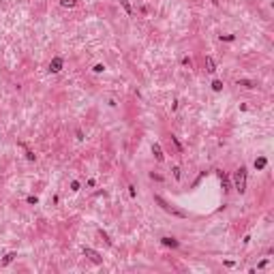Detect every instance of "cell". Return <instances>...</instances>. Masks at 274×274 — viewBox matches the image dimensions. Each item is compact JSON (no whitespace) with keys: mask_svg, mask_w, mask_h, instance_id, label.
<instances>
[{"mask_svg":"<svg viewBox=\"0 0 274 274\" xmlns=\"http://www.w3.org/2000/svg\"><path fill=\"white\" fill-rule=\"evenodd\" d=\"M20 146L26 150V159H28V161H34V159H36V154H34V152H32V150H30V148H28V146H26L24 141H20Z\"/></svg>","mask_w":274,"mask_h":274,"instance_id":"7","label":"cell"},{"mask_svg":"<svg viewBox=\"0 0 274 274\" xmlns=\"http://www.w3.org/2000/svg\"><path fill=\"white\" fill-rule=\"evenodd\" d=\"M120 4H122L124 11H126V15H133V7L129 4V0H120Z\"/></svg>","mask_w":274,"mask_h":274,"instance_id":"9","label":"cell"},{"mask_svg":"<svg viewBox=\"0 0 274 274\" xmlns=\"http://www.w3.org/2000/svg\"><path fill=\"white\" fill-rule=\"evenodd\" d=\"M233 184H236V191H238V193H244L246 191V167H240L233 173Z\"/></svg>","mask_w":274,"mask_h":274,"instance_id":"2","label":"cell"},{"mask_svg":"<svg viewBox=\"0 0 274 274\" xmlns=\"http://www.w3.org/2000/svg\"><path fill=\"white\" fill-rule=\"evenodd\" d=\"M26 202H28V204H34V206H36V204H39V197H34V195H30L28 199H26Z\"/></svg>","mask_w":274,"mask_h":274,"instance_id":"16","label":"cell"},{"mask_svg":"<svg viewBox=\"0 0 274 274\" xmlns=\"http://www.w3.org/2000/svg\"><path fill=\"white\" fill-rule=\"evenodd\" d=\"M182 65H184V67H191L193 62H191V58H186V56H184V58H182Z\"/></svg>","mask_w":274,"mask_h":274,"instance_id":"18","label":"cell"},{"mask_svg":"<svg viewBox=\"0 0 274 274\" xmlns=\"http://www.w3.org/2000/svg\"><path fill=\"white\" fill-rule=\"evenodd\" d=\"M62 65H65V62H62V58H54V60L49 62V71H51V73H58V71H62Z\"/></svg>","mask_w":274,"mask_h":274,"instance_id":"5","label":"cell"},{"mask_svg":"<svg viewBox=\"0 0 274 274\" xmlns=\"http://www.w3.org/2000/svg\"><path fill=\"white\" fill-rule=\"evenodd\" d=\"M84 253H86V257H90V261H94V263H103V257H101L96 251H92L90 246H84Z\"/></svg>","mask_w":274,"mask_h":274,"instance_id":"3","label":"cell"},{"mask_svg":"<svg viewBox=\"0 0 274 274\" xmlns=\"http://www.w3.org/2000/svg\"><path fill=\"white\" fill-rule=\"evenodd\" d=\"M15 257H17V253H9V255H7V257L2 259V266H7V263H11V261H13Z\"/></svg>","mask_w":274,"mask_h":274,"instance_id":"12","label":"cell"},{"mask_svg":"<svg viewBox=\"0 0 274 274\" xmlns=\"http://www.w3.org/2000/svg\"><path fill=\"white\" fill-rule=\"evenodd\" d=\"M206 62H208V71H210V73H214V71H216V65H214V60L208 56V58H206Z\"/></svg>","mask_w":274,"mask_h":274,"instance_id":"13","label":"cell"},{"mask_svg":"<svg viewBox=\"0 0 274 274\" xmlns=\"http://www.w3.org/2000/svg\"><path fill=\"white\" fill-rule=\"evenodd\" d=\"M161 242L165 244V246H169V249H178V246H180V242H178L176 238H169V236H163Z\"/></svg>","mask_w":274,"mask_h":274,"instance_id":"4","label":"cell"},{"mask_svg":"<svg viewBox=\"0 0 274 274\" xmlns=\"http://www.w3.org/2000/svg\"><path fill=\"white\" fill-rule=\"evenodd\" d=\"M212 90H214V92H221V90H223V81L221 79H214L212 81Z\"/></svg>","mask_w":274,"mask_h":274,"instance_id":"11","label":"cell"},{"mask_svg":"<svg viewBox=\"0 0 274 274\" xmlns=\"http://www.w3.org/2000/svg\"><path fill=\"white\" fill-rule=\"evenodd\" d=\"M238 86H244V88H255V84H253V81H249V79H242V81H238Z\"/></svg>","mask_w":274,"mask_h":274,"instance_id":"14","label":"cell"},{"mask_svg":"<svg viewBox=\"0 0 274 274\" xmlns=\"http://www.w3.org/2000/svg\"><path fill=\"white\" fill-rule=\"evenodd\" d=\"M236 36L233 34H221V41H233Z\"/></svg>","mask_w":274,"mask_h":274,"instance_id":"17","label":"cell"},{"mask_svg":"<svg viewBox=\"0 0 274 274\" xmlns=\"http://www.w3.org/2000/svg\"><path fill=\"white\" fill-rule=\"evenodd\" d=\"M79 2V0H60V4L65 7V9H71V7H75Z\"/></svg>","mask_w":274,"mask_h":274,"instance_id":"10","label":"cell"},{"mask_svg":"<svg viewBox=\"0 0 274 274\" xmlns=\"http://www.w3.org/2000/svg\"><path fill=\"white\" fill-rule=\"evenodd\" d=\"M268 165V159L266 157H259V159H255V169H263Z\"/></svg>","mask_w":274,"mask_h":274,"instance_id":"8","label":"cell"},{"mask_svg":"<svg viewBox=\"0 0 274 274\" xmlns=\"http://www.w3.org/2000/svg\"><path fill=\"white\" fill-rule=\"evenodd\" d=\"M154 202H157L163 210H165V212H169V214H173V216H178V218H186L188 214L184 212V210H178V208H173V206H169L167 202H165V199H163L161 195H154Z\"/></svg>","mask_w":274,"mask_h":274,"instance_id":"1","label":"cell"},{"mask_svg":"<svg viewBox=\"0 0 274 274\" xmlns=\"http://www.w3.org/2000/svg\"><path fill=\"white\" fill-rule=\"evenodd\" d=\"M71 188L73 191H79V182H71Z\"/></svg>","mask_w":274,"mask_h":274,"instance_id":"20","label":"cell"},{"mask_svg":"<svg viewBox=\"0 0 274 274\" xmlns=\"http://www.w3.org/2000/svg\"><path fill=\"white\" fill-rule=\"evenodd\" d=\"M103 71H105L103 65H96V67H94V73H103Z\"/></svg>","mask_w":274,"mask_h":274,"instance_id":"19","label":"cell"},{"mask_svg":"<svg viewBox=\"0 0 274 274\" xmlns=\"http://www.w3.org/2000/svg\"><path fill=\"white\" fill-rule=\"evenodd\" d=\"M171 141H173V144H176V148H178L180 152H182V150H184V148H182V144L178 141V137H176V135H171Z\"/></svg>","mask_w":274,"mask_h":274,"instance_id":"15","label":"cell"},{"mask_svg":"<svg viewBox=\"0 0 274 274\" xmlns=\"http://www.w3.org/2000/svg\"><path fill=\"white\" fill-rule=\"evenodd\" d=\"M152 152H154V157H157V161L163 163V159H165V157H163V150H161V146H159V144H154V146H152Z\"/></svg>","mask_w":274,"mask_h":274,"instance_id":"6","label":"cell"}]
</instances>
